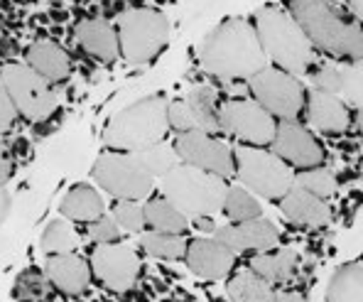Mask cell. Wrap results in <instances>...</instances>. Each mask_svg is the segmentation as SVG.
I'll use <instances>...</instances> for the list:
<instances>
[{
    "label": "cell",
    "mask_w": 363,
    "mask_h": 302,
    "mask_svg": "<svg viewBox=\"0 0 363 302\" xmlns=\"http://www.w3.org/2000/svg\"><path fill=\"white\" fill-rule=\"evenodd\" d=\"M94 177L116 199L138 201L152 192V177L145 174L130 155L106 152L96 160Z\"/></svg>",
    "instance_id": "11"
},
{
    "label": "cell",
    "mask_w": 363,
    "mask_h": 302,
    "mask_svg": "<svg viewBox=\"0 0 363 302\" xmlns=\"http://www.w3.org/2000/svg\"><path fill=\"white\" fill-rule=\"evenodd\" d=\"M255 35L265 52V60L275 62L277 69L292 74H309L317 65L312 42L300 30V25L277 8H263L255 18Z\"/></svg>",
    "instance_id": "3"
},
{
    "label": "cell",
    "mask_w": 363,
    "mask_h": 302,
    "mask_svg": "<svg viewBox=\"0 0 363 302\" xmlns=\"http://www.w3.org/2000/svg\"><path fill=\"white\" fill-rule=\"evenodd\" d=\"M186 263L199 278L221 280L233 268V251H228L216 238H196L186 243Z\"/></svg>",
    "instance_id": "17"
},
{
    "label": "cell",
    "mask_w": 363,
    "mask_h": 302,
    "mask_svg": "<svg viewBox=\"0 0 363 302\" xmlns=\"http://www.w3.org/2000/svg\"><path fill=\"white\" fill-rule=\"evenodd\" d=\"M194 226L196 229H201V231H213L216 226H213V221H211V216H199V219H194Z\"/></svg>",
    "instance_id": "41"
},
{
    "label": "cell",
    "mask_w": 363,
    "mask_h": 302,
    "mask_svg": "<svg viewBox=\"0 0 363 302\" xmlns=\"http://www.w3.org/2000/svg\"><path fill=\"white\" fill-rule=\"evenodd\" d=\"M272 302H304V298L300 293H282V295H277Z\"/></svg>",
    "instance_id": "42"
},
{
    "label": "cell",
    "mask_w": 363,
    "mask_h": 302,
    "mask_svg": "<svg viewBox=\"0 0 363 302\" xmlns=\"http://www.w3.org/2000/svg\"><path fill=\"white\" fill-rule=\"evenodd\" d=\"M174 152L177 157L191 167H199L204 172L218 174V177H231L236 174L233 169V152L228 145H223L216 138L191 130V133H179L174 142Z\"/></svg>",
    "instance_id": "12"
},
{
    "label": "cell",
    "mask_w": 363,
    "mask_h": 302,
    "mask_svg": "<svg viewBox=\"0 0 363 302\" xmlns=\"http://www.w3.org/2000/svg\"><path fill=\"white\" fill-rule=\"evenodd\" d=\"M89 238L96 243H116L118 241V226H116V221L111 219V216H101V219L91 221L89 224Z\"/></svg>",
    "instance_id": "37"
},
{
    "label": "cell",
    "mask_w": 363,
    "mask_h": 302,
    "mask_svg": "<svg viewBox=\"0 0 363 302\" xmlns=\"http://www.w3.org/2000/svg\"><path fill=\"white\" fill-rule=\"evenodd\" d=\"M28 62L30 69H35L42 79H47L50 84H60L69 77V69H72V62H69V55L62 50L57 42L50 40H37L30 45L28 50Z\"/></svg>",
    "instance_id": "22"
},
{
    "label": "cell",
    "mask_w": 363,
    "mask_h": 302,
    "mask_svg": "<svg viewBox=\"0 0 363 302\" xmlns=\"http://www.w3.org/2000/svg\"><path fill=\"white\" fill-rule=\"evenodd\" d=\"M143 251L164 261H179L186 256V241L182 234H162V231H145L140 238Z\"/></svg>",
    "instance_id": "30"
},
{
    "label": "cell",
    "mask_w": 363,
    "mask_h": 302,
    "mask_svg": "<svg viewBox=\"0 0 363 302\" xmlns=\"http://www.w3.org/2000/svg\"><path fill=\"white\" fill-rule=\"evenodd\" d=\"M201 67L221 82H243L268 67V60L250 23L226 20L201 45Z\"/></svg>",
    "instance_id": "2"
},
{
    "label": "cell",
    "mask_w": 363,
    "mask_h": 302,
    "mask_svg": "<svg viewBox=\"0 0 363 302\" xmlns=\"http://www.w3.org/2000/svg\"><path fill=\"white\" fill-rule=\"evenodd\" d=\"M290 18L300 25L312 47L344 62H361V23L332 0H287Z\"/></svg>",
    "instance_id": "1"
},
{
    "label": "cell",
    "mask_w": 363,
    "mask_h": 302,
    "mask_svg": "<svg viewBox=\"0 0 363 302\" xmlns=\"http://www.w3.org/2000/svg\"><path fill=\"white\" fill-rule=\"evenodd\" d=\"M233 169L245 187L265 199H282L295 184V174L287 162H282L275 152L253 145H236Z\"/></svg>",
    "instance_id": "6"
},
{
    "label": "cell",
    "mask_w": 363,
    "mask_h": 302,
    "mask_svg": "<svg viewBox=\"0 0 363 302\" xmlns=\"http://www.w3.org/2000/svg\"><path fill=\"white\" fill-rule=\"evenodd\" d=\"M145 214V224L152 231H162V234H182L186 229V219L169 204L167 199H150L143 206Z\"/></svg>",
    "instance_id": "29"
},
{
    "label": "cell",
    "mask_w": 363,
    "mask_h": 302,
    "mask_svg": "<svg viewBox=\"0 0 363 302\" xmlns=\"http://www.w3.org/2000/svg\"><path fill=\"white\" fill-rule=\"evenodd\" d=\"M280 209L292 224L300 226H327L332 221V209L324 199L304 192L292 184L290 192L280 199Z\"/></svg>",
    "instance_id": "19"
},
{
    "label": "cell",
    "mask_w": 363,
    "mask_h": 302,
    "mask_svg": "<svg viewBox=\"0 0 363 302\" xmlns=\"http://www.w3.org/2000/svg\"><path fill=\"white\" fill-rule=\"evenodd\" d=\"M218 125H221V133L253 147L270 145L275 135V118L263 106L248 99H233L218 106Z\"/></svg>",
    "instance_id": "10"
},
{
    "label": "cell",
    "mask_w": 363,
    "mask_h": 302,
    "mask_svg": "<svg viewBox=\"0 0 363 302\" xmlns=\"http://www.w3.org/2000/svg\"><path fill=\"white\" fill-rule=\"evenodd\" d=\"M216 241L223 243L228 251H270L277 246L280 234L268 219L255 216L250 221H238L236 226L218 229Z\"/></svg>",
    "instance_id": "16"
},
{
    "label": "cell",
    "mask_w": 363,
    "mask_h": 302,
    "mask_svg": "<svg viewBox=\"0 0 363 302\" xmlns=\"http://www.w3.org/2000/svg\"><path fill=\"white\" fill-rule=\"evenodd\" d=\"M228 298L233 302H272L275 293H272L270 283L255 275L253 270H241L228 280Z\"/></svg>",
    "instance_id": "27"
},
{
    "label": "cell",
    "mask_w": 363,
    "mask_h": 302,
    "mask_svg": "<svg viewBox=\"0 0 363 302\" xmlns=\"http://www.w3.org/2000/svg\"><path fill=\"white\" fill-rule=\"evenodd\" d=\"M309 72L314 91L329 94L361 108V62H322Z\"/></svg>",
    "instance_id": "15"
},
{
    "label": "cell",
    "mask_w": 363,
    "mask_h": 302,
    "mask_svg": "<svg viewBox=\"0 0 363 302\" xmlns=\"http://www.w3.org/2000/svg\"><path fill=\"white\" fill-rule=\"evenodd\" d=\"M77 40L82 45V50L89 52L99 62L111 65L118 57V35H116V30L106 20L99 18L82 20L77 25Z\"/></svg>",
    "instance_id": "20"
},
{
    "label": "cell",
    "mask_w": 363,
    "mask_h": 302,
    "mask_svg": "<svg viewBox=\"0 0 363 302\" xmlns=\"http://www.w3.org/2000/svg\"><path fill=\"white\" fill-rule=\"evenodd\" d=\"M349 8L354 13L356 20H361V13H363V0H349Z\"/></svg>",
    "instance_id": "43"
},
{
    "label": "cell",
    "mask_w": 363,
    "mask_h": 302,
    "mask_svg": "<svg viewBox=\"0 0 363 302\" xmlns=\"http://www.w3.org/2000/svg\"><path fill=\"white\" fill-rule=\"evenodd\" d=\"M272 147H275V155L290 167L309 169L322 167L324 162V147L297 121H282L280 125H275Z\"/></svg>",
    "instance_id": "14"
},
{
    "label": "cell",
    "mask_w": 363,
    "mask_h": 302,
    "mask_svg": "<svg viewBox=\"0 0 363 302\" xmlns=\"http://www.w3.org/2000/svg\"><path fill=\"white\" fill-rule=\"evenodd\" d=\"M186 106L194 113L196 123H199L201 133H221L218 125V104H216V91L206 84H196L186 94Z\"/></svg>",
    "instance_id": "24"
},
{
    "label": "cell",
    "mask_w": 363,
    "mask_h": 302,
    "mask_svg": "<svg viewBox=\"0 0 363 302\" xmlns=\"http://www.w3.org/2000/svg\"><path fill=\"white\" fill-rule=\"evenodd\" d=\"M10 211V194L3 189V184H0V224L5 221V216H8Z\"/></svg>",
    "instance_id": "40"
},
{
    "label": "cell",
    "mask_w": 363,
    "mask_h": 302,
    "mask_svg": "<svg viewBox=\"0 0 363 302\" xmlns=\"http://www.w3.org/2000/svg\"><path fill=\"white\" fill-rule=\"evenodd\" d=\"M250 270L268 283H285L297 270V251L285 248L277 253H260L250 261Z\"/></svg>",
    "instance_id": "25"
},
{
    "label": "cell",
    "mask_w": 363,
    "mask_h": 302,
    "mask_svg": "<svg viewBox=\"0 0 363 302\" xmlns=\"http://www.w3.org/2000/svg\"><path fill=\"white\" fill-rule=\"evenodd\" d=\"M128 5H130L133 10H135V8H143V0H128Z\"/></svg>",
    "instance_id": "45"
},
{
    "label": "cell",
    "mask_w": 363,
    "mask_h": 302,
    "mask_svg": "<svg viewBox=\"0 0 363 302\" xmlns=\"http://www.w3.org/2000/svg\"><path fill=\"white\" fill-rule=\"evenodd\" d=\"M0 84L10 94L18 113L28 121H47L57 106V96L52 91L50 82L42 79L35 69L23 65H5L0 69Z\"/></svg>",
    "instance_id": "8"
},
{
    "label": "cell",
    "mask_w": 363,
    "mask_h": 302,
    "mask_svg": "<svg viewBox=\"0 0 363 302\" xmlns=\"http://www.w3.org/2000/svg\"><path fill=\"white\" fill-rule=\"evenodd\" d=\"M167 123H169V128H174L177 133L199 130V123H196L194 113H191V108L186 106V101H172V104H167Z\"/></svg>",
    "instance_id": "35"
},
{
    "label": "cell",
    "mask_w": 363,
    "mask_h": 302,
    "mask_svg": "<svg viewBox=\"0 0 363 302\" xmlns=\"http://www.w3.org/2000/svg\"><path fill=\"white\" fill-rule=\"evenodd\" d=\"M329 302H363V266L361 261L346 263L332 278L327 290Z\"/></svg>",
    "instance_id": "26"
},
{
    "label": "cell",
    "mask_w": 363,
    "mask_h": 302,
    "mask_svg": "<svg viewBox=\"0 0 363 302\" xmlns=\"http://www.w3.org/2000/svg\"><path fill=\"white\" fill-rule=\"evenodd\" d=\"M295 187H300L304 192L314 194V197H319V199H327L334 194L336 182L324 167H309L307 172H302L300 177L295 179Z\"/></svg>",
    "instance_id": "33"
},
{
    "label": "cell",
    "mask_w": 363,
    "mask_h": 302,
    "mask_svg": "<svg viewBox=\"0 0 363 302\" xmlns=\"http://www.w3.org/2000/svg\"><path fill=\"white\" fill-rule=\"evenodd\" d=\"M77 246H79V236L74 234V229L67 221H60V219L52 221L45 229V234H42V251L52 253V256H57V253H69Z\"/></svg>",
    "instance_id": "31"
},
{
    "label": "cell",
    "mask_w": 363,
    "mask_h": 302,
    "mask_svg": "<svg viewBox=\"0 0 363 302\" xmlns=\"http://www.w3.org/2000/svg\"><path fill=\"white\" fill-rule=\"evenodd\" d=\"M91 266L108 290H128L138 278V256L128 243H99L91 253Z\"/></svg>",
    "instance_id": "13"
},
{
    "label": "cell",
    "mask_w": 363,
    "mask_h": 302,
    "mask_svg": "<svg viewBox=\"0 0 363 302\" xmlns=\"http://www.w3.org/2000/svg\"><path fill=\"white\" fill-rule=\"evenodd\" d=\"M130 157L150 177H164L169 169L177 165V152H174V147L164 145V142H152V145L130 150Z\"/></svg>",
    "instance_id": "28"
},
{
    "label": "cell",
    "mask_w": 363,
    "mask_h": 302,
    "mask_svg": "<svg viewBox=\"0 0 363 302\" xmlns=\"http://www.w3.org/2000/svg\"><path fill=\"white\" fill-rule=\"evenodd\" d=\"M167 104V99L152 96L123 108L106 128V145L116 150H138V147L160 142L169 128Z\"/></svg>",
    "instance_id": "5"
},
{
    "label": "cell",
    "mask_w": 363,
    "mask_h": 302,
    "mask_svg": "<svg viewBox=\"0 0 363 302\" xmlns=\"http://www.w3.org/2000/svg\"><path fill=\"white\" fill-rule=\"evenodd\" d=\"M307 118L317 130L327 135L346 133L351 125V113L344 101L322 91H312L307 99Z\"/></svg>",
    "instance_id": "18"
},
{
    "label": "cell",
    "mask_w": 363,
    "mask_h": 302,
    "mask_svg": "<svg viewBox=\"0 0 363 302\" xmlns=\"http://www.w3.org/2000/svg\"><path fill=\"white\" fill-rule=\"evenodd\" d=\"M116 219H118V224L123 229L128 231H143V226H145V214H143V206L138 204V201H130V199H121L118 204H116L113 209Z\"/></svg>",
    "instance_id": "36"
},
{
    "label": "cell",
    "mask_w": 363,
    "mask_h": 302,
    "mask_svg": "<svg viewBox=\"0 0 363 302\" xmlns=\"http://www.w3.org/2000/svg\"><path fill=\"white\" fill-rule=\"evenodd\" d=\"M10 174H13V165H10L8 155H5V150H3V147H0V184L8 182Z\"/></svg>",
    "instance_id": "39"
},
{
    "label": "cell",
    "mask_w": 363,
    "mask_h": 302,
    "mask_svg": "<svg viewBox=\"0 0 363 302\" xmlns=\"http://www.w3.org/2000/svg\"><path fill=\"white\" fill-rule=\"evenodd\" d=\"M52 20H55V23H64V20H67V13H64V10H52Z\"/></svg>",
    "instance_id": "44"
},
{
    "label": "cell",
    "mask_w": 363,
    "mask_h": 302,
    "mask_svg": "<svg viewBox=\"0 0 363 302\" xmlns=\"http://www.w3.org/2000/svg\"><path fill=\"white\" fill-rule=\"evenodd\" d=\"M248 89L255 96V104L282 121H297V113L304 106L302 84L277 67H265L253 74L248 79Z\"/></svg>",
    "instance_id": "9"
},
{
    "label": "cell",
    "mask_w": 363,
    "mask_h": 302,
    "mask_svg": "<svg viewBox=\"0 0 363 302\" xmlns=\"http://www.w3.org/2000/svg\"><path fill=\"white\" fill-rule=\"evenodd\" d=\"M169 25L160 10L135 8L123 13L118 20V45L121 55L130 65H145L164 47Z\"/></svg>",
    "instance_id": "7"
},
{
    "label": "cell",
    "mask_w": 363,
    "mask_h": 302,
    "mask_svg": "<svg viewBox=\"0 0 363 302\" xmlns=\"http://www.w3.org/2000/svg\"><path fill=\"white\" fill-rule=\"evenodd\" d=\"M15 300L20 302H35L45 295V275L37 268H28L20 273V278L15 280V290H13Z\"/></svg>",
    "instance_id": "34"
},
{
    "label": "cell",
    "mask_w": 363,
    "mask_h": 302,
    "mask_svg": "<svg viewBox=\"0 0 363 302\" xmlns=\"http://www.w3.org/2000/svg\"><path fill=\"white\" fill-rule=\"evenodd\" d=\"M62 214L67 216V219L86 221V224H91V221L104 216V199L99 197L96 189L86 187V184H79V187H74L72 192L64 197Z\"/></svg>",
    "instance_id": "23"
},
{
    "label": "cell",
    "mask_w": 363,
    "mask_h": 302,
    "mask_svg": "<svg viewBox=\"0 0 363 302\" xmlns=\"http://www.w3.org/2000/svg\"><path fill=\"white\" fill-rule=\"evenodd\" d=\"M47 278L62 293L79 295L82 290H86L91 273L84 258L74 256V253H57V256H50V261H47Z\"/></svg>",
    "instance_id": "21"
},
{
    "label": "cell",
    "mask_w": 363,
    "mask_h": 302,
    "mask_svg": "<svg viewBox=\"0 0 363 302\" xmlns=\"http://www.w3.org/2000/svg\"><path fill=\"white\" fill-rule=\"evenodd\" d=\"M223 209H226V216L231 221H250L255 216H260V206L258 201L250 197L243 187H231L226 192V199H223Z\"/></svg>",
    "instance_id": "32"
},
{
    "label": "cell",
    "mask_w": 363,
    "mask_h": 302,
    "mask_svg": "<svg viewBox=\"0 0 363 302\" xmlns=\"http://www.w3.org/2000/svg\"><path fill=\"white\" fill-rule=\"evenodd\" d=\"M162 192L164 199L184 219L194 221L199 216H213L218 209H223L228 187L218 174L191 165H174L162 177Z\"/></svg>",
    "instance_id": "4"
},
{
    "label": "cell",
    "mask_w": 363,
    "mask_h": 302,
    "mask_svg": "<svg viewBox=\"0 0 363 302\" xmlns=\"http://www.w3.org/2000/svg\"><path fill=\"white\" fill-rule=\"evenodd\" d=\"M15 118H18V108H15L10 94L5 91V86L0 84V133H8L13 128Z\"/></svg>",
    "instance_id": "38"
}]
</instances>
